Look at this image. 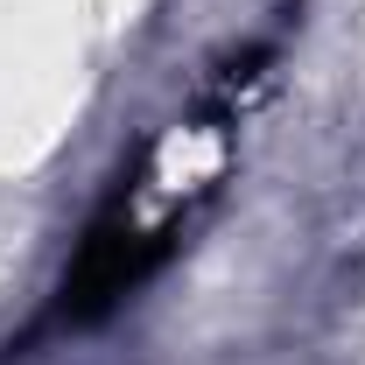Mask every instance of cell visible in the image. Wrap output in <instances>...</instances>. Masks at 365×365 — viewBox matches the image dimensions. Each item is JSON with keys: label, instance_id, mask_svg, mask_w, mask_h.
I'll return each instance as SVG.
<instances>
[{"label": "cell", "instance_id": "6da1fadb", "mask_svg": "<svg viewBox=\"0 0 365 365\" xmlns=\"http://www.w3.org/2000/svg\"><path fill=\"white\" fill-rule=\"evenodd\" d=\"M169 253H176V225L140 232V225H127L120 211H106V218L85 232V246H78V260L63 267V281H56V309H49V323H71V330L106 323L148 274L169 260Z\"/></svg>", "mask_w": 365, "mask_h": 365}]
</instances>
